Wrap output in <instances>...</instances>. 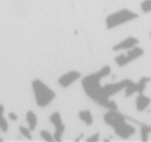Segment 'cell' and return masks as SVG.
<instances>
[{
  "label": "cell",
  "instance_id": "cell-2",
  "mask_svg": "<svg viewBox=\"0 0 151 142\" xmlns=\"http://www.w3.org/2000/svg\"><path fill=\"white\" fill-rule=\"evenodd\" d=\"M104 119L108 125L113 128L115 133L123 139L129 138L136 132V129L132 125L126 123L124 117L120 113L116 112V110H110L107 112L104 116Z\"/></svg>",
  "mask_w": 151,
  "mask_h": 142
},
{
  "label": "cell",
  "instance_id": "cell-18",
  "mask_svg": "<svg viewBox=\"0 0 151 142\" xmlns=\"http://www.w3.org/2000/svg\"><path fill=\"white\" fill-rule=\"evenodd\" d=\"M40 137H42L44 140H46V141H54V140H55L54 136H52L48 131H46V130H42V131H40Z\"/></svg>",
  "mask_w": 151,
  "mask_h": 142
},
{
  "label": "cell",
  "instance_id": "cell-12",
  "mask_svg": "<svg viewBox=\"0 0 151 142\" xmlns=\"http://www.w3.org/2000/svg\"><path fill=\"white\" fill-rule=\"evenodd\" d=\"M79 118L85 122L87 125H91L93 123V117L92 114L89 110H82L79 112Z\"/></svg>",
  "mask_w": 151,
  "mask_h": 142
},
{
  "label": "cell",
  "instance_id": "cell-15",
  "mask_svg": "<svg viewBox=\"0 0 151 142\" xmlns=\"http://www.w3.org/2000/svg\"><path fill=\"white\" fill-rule=\"evenodd\" d=\"M149 133H151V127L142 125V128H141V138H142L143 141H147L148 140Z\"/></svg>",
  "mask_w": 151,
  "mask_h": 142
},
{
  "label": "cell",
  "instance_id": "cell-16",
  "mask_svg": "<svg viewBox=\"0 0 151 142\" xmlns=\"http://www.w3.org/2000/svg\"><path fill=\"white\" fill-rule=\"evenodd\" d=\"M20 133L22 134V136H24L27 139H32V134H31V130L29 128H26L24 125H20L19 127Z\"/></svg>",
  "mask_w": 151,
  "mask_h": 142
},
{
  "label": "cell",
  "instance_id": "cell-14",
  "mask_svg": "<svg viewBox=\"0 0 151 142\" xmlns=\"http://www.w3.org/2000/svg\"><path fill=\"white\" fill-rule=\"evenodd\" d=\"M3 112H4V107H3V105L0 104V130L5 133L9 131V123L3 116Z\"/></svg>",
  "mask_w": 151,
  "mask_h": 142
},
{
  "label": "cell",
  "instance_id": "cell-6",
  "mask_svg": "<svg viewBox=\"0 0 151 142\" xmlns=\"http://www.w3.org/2000/svg\"><path fill=\"white\" fill-rule=\"evenodd\" d=\"M130 82H132V80L124 79V80H122V81H120V82H117V83L108 84V85L104 86V87H103L104 96H107V98H110V96H114V94H116L117 92H119L120 90L125 89Z\"/></svg>",
  "mask_w": 151,
  "mask_h": 142
},
{
  "label": "cell",
  "instance_id": "cell-4",
  "mask_svg": "<svg viewBox=\"0 0 151 142\" xmlns=\"http://www.w3.org/2000/svg\"><path fill=\"white\" fill-rule=\"evenodd\" d=\"M138 17V14L134 13L129 9H121V11H118L108 16L106 19V25H107L108 29H113V28L118 27L124 23L132 21Z\"/></svg>",
  "mask_w": 151,
  "mask_h": 142
},
{
  "label": "cell",
  "instance_id": "cell-22",
  "mask_svg": "<svg viewBox=\"0 0 151 142\" xmlns=\"http://www.w3.org/2000/svg\"><path fill=\"white\" fill-rule=\"evenodd\" d=\"M150 36H151V32H150Z\"/></svg>",
  "mask_w": 151,
  "mask_h": 142
},
{
  "label": "cell",
  "instance_id": "cell-10",
  "mask_svg": "<svg viewBox=\"0 0 151 142\" xmlns=\"http://www.w3.org/2000/svg\"><path fill=\"white\" fill-rule=\"evenodd\" d=\"M151 104V99L149 96H145L144 93H139L136 99V108L138 111H144Z\"/></svg>",
  "mask_w": 151,
  "mask_h": 142
},
{
  "label": "cell",
  "instance_id": "cell-7",
  "mask_svg": "<svg viewBox=\"0 0 151 142\" xmlns=\"http://www.w3.org/2000/svg\"><path fill=\"white\" fill-rule=\"evenodd\" d=\"M50 121L54 125L55 127V133H54V139L56 141H61L62 139L63 132L65 130V125L62 122V118L59 112H54L50 116Z\"/></svg>",
  "mask_w": 151,
  "mask_h": 142
},
{
  "label": "cell",
  "instance_id": "cell-17",
  "mask_svg": "<svg viewBox=\"0 0 151 142\" xmlns=\"http://www.w3.org/2000/svg\"><path fill=\"white\" fill-rule=\"evenodd\" d=\"M141 9H142L143 13L148 14L151 12V0H144L142 3H141Z\"/></svg>",
  "mask_w": 151,
  "mask_h": 142
},
{
  "label": "cell",
  "instance_id": "cell-1",
  "mask_svg": "<svg viewBox=\"0 0 151 142\" xmlns=\"http://www.w3.org/2000/svg\"><path fill=\"white\" fill-rule=\"evenodd\" d=\"M110 73H111L110 65H105L96 73L86 76L82 81V86L84 88L85 92L87 93V96L92 99L95 103L109 109V110H116L117 109L116 103L104 96L103 87L99 84L101 80L109 75Z\"/></svg>",
  "mask_w": 151,
  "mask_h": 142
},
{
  "label": "cell",
  "instance_id": "cell-20",
  "mask_svg": "<svg viewBox=\"0 0 151 142\" xmlns=\"http://www.w3.org/2000/svg\"><path fill=\"white\" fill-rule=\"evenodd\" d=\"M9 118L12 119V120H17V119H18V115L16 114L15 112H9Z\"/></svg>",
  "mask_w": 151,
  "mask_h": 142
},
{
  "label": "cell",
  "instance_id": "cell-13",
  "mask_svg": "<svg viewBox=\"0 0 151 142\" xmlns=\"http://www.w3.org/2000/svg\"><path fill=\"white\" fill-rule=\"evenodd\" d=\"M150 81H151V77H142L141 78L140 81L137 83V92H138V93L144 92L147 84H148Z\"/></svg>",
  "mask_w": 151,
  "mask_h": 142
},
{
  "label": "cell",
  "instance_id": "cell-3",
  "mask_svg": "<svg viewBox=\"0 0 151 142\" xmlns=\"http://www.w3.org/2000/svg\"><path fill=\"white\" fill-rule=\"evenodd\" d=\"M32 89H33V94L35 98L36 105L38 107L45 108L48 105H50L56 98V93L51 89L50 87L46 85L40 79H35L31 83Z\"/></svg>",
  "mask_w": 151,
  "mask_h": 142
},
{
  "label": "cell",
  "instance_id": "cell-8",
  "mask_svg": "<svg viewBox=\"0 0 151 142\" xmlns=\"http://www.w3.org/2000/svg\"><path fill=\"white\" fill-rule=\"evenodd\" d=\"M81 77V73L78 71H70L66 74H63L60 78L58 79V83L62 87H68L70 86L73 82H76L77 80H79Z\"/></svg>",
  "mask_w": 151,
  "mask_h": 142
},
{
  "label": "cell",
  "instance_id": "cell-19",
  "mask_svg": "<svg viewBox=\"0 0 151 142\" xmlns=\"http://www.w3.org/2000/svg\"><path fill=\"white\" fill-rule=\"evenodd\" d=\"M99 133H95L93 136H90V137L87 138V141H99Z\"/></svg>",
  "mask_w": 151,
  "mask_h": 142
},
{
  "label": "cell",
  "instance_id": "cell-5",
  "mask_svg": "<svg viewBox=\"0 0 151 142\" xmlns=\"http://www.w3.org/2000/svg\"><path fill=\"white\" fill-rule=\"evenodd\" d=\"M144 54V50L140 47H134V48L127 50L126 53H123V54L118 55L115 58V61L119 67H124V65L128 64L132 61L138 59L139 57H141Z\"/></svg>",
  "mask_w": 151,
  "mask_h": 142
},
{
  "label": "cell",
  "instance_id": "cell-9",
  "mask_svg": "<svg viewBox=\"0 0 151 142\" xmlns=\"http://www.w3.org/2000/svg\"><path fill=\"white\" fill-rule=\"evenodd\" d=\"M139 44V40L134 36H128L125 40L121 41L120 43H118L117 45L113 47L114 51H119V50H129V49L136 47Z\"/></svg>",
  "mask_w": 151,
  "mask_h": 142
},
{
  "label": "cell",
  "instance_id": "cell-11",
  "mask_svg": "<svg viewBox=\"0 0 151 142\" xmlns=\"http://www.w3.org/2000/svg\"><path fill=\"white\" fill-rule=\"evenodd\" d=\"M26 120H27L29 129L31 131H34L36 129V125H37V117L32 110H29L26 113Z\"/></svg>",
  "mask_w": 151,
  "mask_h": 142
},
{
  "label": "cell",
  "instance_id": "cell-21",
  "mask_svg": "<svg viewBox=\"0 0 151 142\" xmlns=\"http://www.w3.org/2000/svg\"><path fill=\"white\" fill-rule=\"evenodd\" d=\"M0 141H2V139H1V138H0Z\"/></svg>",
  "mask_w": 151,
  "mask_h": 142
}]
</instances>
